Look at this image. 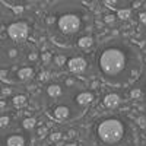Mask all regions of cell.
<instances>
[{
	"instance_id": "obj_10",
	"label": "cell",
	"mask_w": 146,
	"mask_h": 146,
	"mask_svg": "<svg viewBox=\"0 0 146 146\" xmlns=\"http://www.w3.org/2000/svg\"><path fill=\"white\" fill-rule=\"evenodd\" d=\"M78 102L80 104V105H86V104H89L91 101H92V95L91 94H88V92H83V94H79L78 95Z\"/></svg>"
},
{
	"instance_id": "obj_2",
	"label": "cell",
	"mask_w": 146,
	"mask_h": 146,
	"mask_svg": "<svg viewBox=\"0 0 146 146\" xmlns=\"http://www.w3.org/2000/svg\"><path fill=\"white\" fill-rule=\"evenodd\" d=\"M98 135L105 143H115L123 137V124L117 120H107L100 124Z\"/></svg>"
},
{
	"instance_id": "obj_22",
	"label": "cell",
	"mask_w": 146,
	"mask_h": 146,
	"mask_svg": "<svg viewBox=\"0 0 146 146\" xmlns=\"http://www.w3.org/2000/svg\"><path fill=\"white\" fill-rule=\"evenodd\" d=\"M44 133H45V129H41L40 130V136H44Z\"/></svg>"
},
{
	"instance_id": "obj_3",
	"label": "cell",
	"mask_w": 146,
	"mask_h": 146,
	"mask_svg": "<svg viewBox=\"0 0 146 146\" xmlns=\"http://www.w3.org/2000/svg\"><path fill=\"white\" fill-rule=\"evenodd\" d=\"M28 32H29L28 25L25 22H15L12 25H9V28H7V35L16 42L25 41L28 38Z\"/></svg>"
},
{
	"instance_id": "obj_23",
	"label": "cell",
	"mask_w": 146,
	"mask_h": 146,
	"mask_svg": "<svg viewBox=\"0 0 146 146\" xmlns=\"http://www.w3.org/2000/svg\"><path fill=\"white\" fill-rule=\"evenodd\" d=\"M27 2H40V0H27Z\"/></svg>"
},
{
	"instance_id": "obj_19",
	"label": "cell",
	"mask_w": 146,
	"mask_h": 146,
	"mask_svg": "<svg viewBox=\"0 0 146 146\" xmlns=\"http://www.w3.org/2000/svg\"><path fill=\"white\" fill-rule=\"evenodd\" d=\"M63 62H64L63 57H57V58H56V63H57V64H62Z\"/></svg>"
},
{
	"instance_id": "obj_14",
	"label": "cell",
	"mask_w": 146,
	"mask_h": 146,
	"mask_svg": "<svg viewBox=\"0 0 146 146\" xmlns=\"http://www.w3.org/2000/svg\"><path fill=\"white\" fill-rule=\"evenodd\" d=\"M118 16H120V19H127V18L130 16V10H129V9L120 10V12H118Z\"/></svg>"
},
{
	"instance_id": "obj_17",
	"label": "cell",
	"mask_w": 146,
	"mask_h": 146,
	"mask_svg": "<svg viewBox=\"0 0 146 146\" xmlns=\"http://www.w3.org/2000/svg\"><path fill=\"white\" fill-rule=\"evenodd\" d=\"M62 139V135L60 133H54V135H51V140H60Z\"/></svg>"
},
{
	"instance_id": "obj_15",
	"label": "cell",
	"mask_w": 146,
	"mask_h": 146,
	"mask_svg": "<svg viewBox=\"0 0 146 146\" xmlns=\"http://www.w3.org/2000/svg\"><path fill=\"white\" fill-rule=\"evenodd\" d=\"M27 100H25V96H16L15 98V104L16 105H25Z\"/></svg>"
},
{
	"instance_id": "obj_16",
	"label": "cell",
	"mask_w": 146,
	"mask_h": 146,
	"mask_svg": "<svg viewBox=\"0 0 146 146\" xmlns=\"http://www.w3.org/2000/svg\"><path fill=\"white\" fill-rule=\"evenodd\" d=\"M7 123H9V118L7 117H0V127L7 126Z\"/></svg>"
},
{
	"instance_id": "obj_1",
	"label": "cell",
	"mask_w": 146,
	"mask_h": 146,
	"mask_svg": "<svg viewBox=\"0 0 146 146\" xmlns=\"http://www.w3.org/2000/svg\"><path fill=\"white\" fill-rule=\"evenodd\" d=\"M100 64L102 67V70L108 75H117L123 70L124 67V56L118 50H107L105 53H102Z\"/></svg>"
},
{
	"instance_id": "obj_7",
	"label": "cell",
	"mask_w": 146,
	"mask_h": 146,
	"mask_svg": "<svg viewBox=\"0 0 146 146\" xmlns=\"http://www.w3.org/2000/svg\"><path fill=\"white\" fill-rule=\"evenodd\" d=\"M6 146H25V140H23L22 136H10L6 142Z\"/></svg>"
},
{
	"instance_id": "obj_13",
	"label": "cell",
	"mask_w": 146,
	"mask_h": 146,
	"mask_svg": "<svg viewBox=\"0 0 146 146\" xmlns=\"http://www.w3.org/2000/svg\"><path fill=\"white\" fill-rule=\"evenodd\" d=\"M35 126V120L34 118H27L25 121H23V127L25 129H32Z\"/></svg>"
},
{
	"instance_id": "obj_11",
	"label": "cell",
	"mask_w": 146,
	"mask_h": 146,
	"mask_svg": "<svg viewBox=\"0 0 146 146\" xmlns=\"http://www.w3.org/2000/svg\"><path fill=\"white\" fill-rule=\"evenodd\" d=\"M60 94H62V88L57 86V85H51V86H48V95L53 96V98H56V96H60Z\"/></svg>"
},
{
	"instance_id": "obj_21",
	"label": "cell",
	"mask_w": 146,
	"mask_h": 146,
	"mask_svg": "<svg viewBox=\"0 0 146 146\" xmlns=\"http://www.w3.org/2000/svg\"><path fill=\"white\" fill-rule=\"evenodd\" d=\"M139 95H140L139 91H133V92H131V96H139Z\"/></svg>"
},
{
	"instance_id": "obj_12",
	"label": "cell",
	"mask_w": 146,
	"mask_h": 146,
	"mask_svg": "<svg viewBox=\"0 0 146 146\" xmlns=\"http://www.w3.org/2000/svg\"><path fill=\"white\" fill-rule=\"evenodd\" d=\"M79 45H80L82 48L91 47V45H92V38H91V36H83V38H80V41H79Z\"/></svg>"
},
{
	"instance_id": "obj_24",
	"label": "cell",
	"mask_w": 146,
	"mask_h": 146,
	"mask_svg": "<svg viewBox=\"0 0 146 146\" xmlns=\"http://www.w3.org/2000/svg\"><path fill=\"white\" fill-rule=\"evenodd\" d=\"M67 146H76V145H67Z\"/></svg>"
},
{
	"instance_id": "obj_4",
	"label": "cell",
	"mask_w": 146,
	"mask_h": 146,
	"mask_svg": "<svg viewBox=\"0 0 146 146\" xmlns=\"http://www.w3.org/2000/svg\"><path fill=\"white\" fill-rule=\"evenodd\" d=\"M58 27H60V29H62L63 32H66V34H73V32H76L79 29L80 21L75 15H64V16L60 18Z\"/></svg>"
},
{
	"instance_id": "obj_9",
	"label": "cell",
	"mask_w": 146,
	"mask_h": 146,
	"mask_svg": "<svg viewBox=\"0 0 146 146\" xmlns=\"http://www.w3.org/2000/svg\"><path fill=\"white\" fill-rule=\"evenodd\" d=\"M54 115H56V118H58V120H64V118L69 115V108H67V107H58V108H56Z\"/></svg>"
},
{
	"instance_id": "obj_6",
	"label": "cell",
	"mask_w": 146,
	"mask_h": 146,
	"mask_svg": "<svg viewBox=\"0 0 146 146\" xmlns=\"http://www.w3.org/2000/svg\"><path fill=\"white\" fill-rule=\"evenodd\" d=\"M104 104H105V107H108V108H114V107H117V105L120 104L118 95H115V94L107 95V96H105V100H104Z\"/></svg>"
},
{
	"instance_id": "obj_8",
	"label": "cell",
	"mask_w": 146,
	"mask_h": 146,
	"mask_svg": "<svg viewBox=\"0 0 146 146\" xmlns=\"http://www.w3.org/2000/svg\"><path fill=\"white\" fill-rule=\"evenodd\" d=\"M32 75H34V72H32L31 67H22V69L18 72V78H19L21 80H28V79L32 78Z\"/></svg>"
},
{
	"instance_id": "obj_20",
	"label": "cell",
	"mask_w": 146,
	"mask_h": 146,
	"mask_svg": "<svg viewBox=\"0 0 146 146\" xmlns=\"http://www.w3.org/2000/svg\"><path fill=\"white\" fill-rule=\"evenodd\" d=\"M140 21H142L143 23H146V13H142V15H140Z\"/></svg>"
},
{
	"instance_id": "obj_18",
	"label": "cell",
	"mask_w": 146,
	"mask_h": 146,
	"mask_svg": "<svg viewBox=\"0 0 146 146\" xmlns=\"http://www.w3.org/2000/svg\"><path fill=\"white\" fill-rule=\"evenodd\" d=\"M104 2L111 7V6H115V3H117V0H104Z\"/></svg>"
},
{
	"instance_id": "obj_5",
	"label": "cell",
	"mask_w": 146,
	"mask_h": 146,
	"mask_svg": "<svg viewBox=\"0 0 146 146\" xmlns=\"http://www.w3.org/2000/svg\"><path fill=\"white\" fill-rule=\"evenodd\" d=\"M85 67H86V62H85L83 58H80V57L72 58L70 62H69V69L73 73H80V72L85 70Z\"/></svg>"
}]
</instances>
